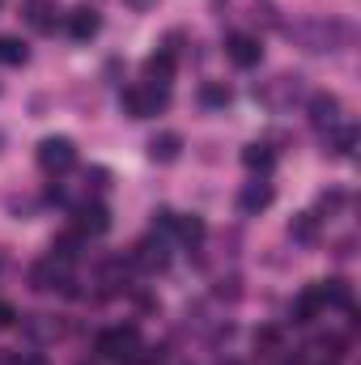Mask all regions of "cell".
Here are the masks:
<instances>
[{"label":"cell","instance_id":"6","mask_svg":"<svg viewBox=\"0 0 361 365\" xmlns=\"http://www.w3.org/2000/svg\"><path fill=\"white\" fill-rule=\"evenodd\" d=\"M272 200H276L272 182H268V179H251L243 191H238V212H247V217H260Z\"/></svg>","mask_w":361,"mask_h":365},{"label":"cell","instance_id":"5","mask_svg":"<svg viewBox=\"0 0 361 365\" xmlns=\"http://www.w3.org/2000/svg\"><path fill=\"white\" fill-rule=\"evenodd\" d=\"M30 284L39 289V293H51V289H64L68 284V264H60V259H39L34 268H30Z\"/></svg>","mask_w":361,"mask_h":365},{"label":"cell","instance_id":"2","mask_svg":"<svg viewBox=\"0 0 361 365\" xmlns=\"http://www.w3.org/2000/svg\"><path fill=\"white\" fill-rule=\"evenodd\" d=\"M136 353H141V331L136 327H106L98 336V357H106V361L128 365L136 361Z\"/></svg>","mask_w":361,"mask_h":365},{"label":"cell","instance_id":"24","mask_svg":"<svg viewBox=\"0 0 361 365\" xmlns=\"http://www.w3.org/2000/svg\"><path fill=\"white\" fill-rule=\"evenodd\" d=\"M17 365H47V361H43V357H21Z\"/></svg>","mask_w":361,"mask_h":365},{"label":"cell","instance_id":"10","mask_svg":"<svg viewBox=\"0 0 361 365\" xmlns=\"http://www.w3.org/2000/svg\"><path fill=\"white\" fill-rule=\"evenodd\" d=\"M132 259H136V268H145V272H162V268H166V247H162V238H141L136 251H132Z\"/></svg>","mask_w":361,"mask_h":365},{"label":"cell","instance_id":"17","mask_svg":"<svg viewBox=\"0 0 361 365\" xmlns=\"http://www.w3.org/2000/svg\"><path fill=\"white\" fill-rule=\"evenodd\" d=\"M289 238H293V242H315V238H319V217H315V212H298V217L289 221Z\"/></svg>","mask_w":361,"mask_h":365},{"label":"cell","instance_id":"23","mask_svg":"<svg viewBox=\"0 0 361 365\" xmlns=\"http://www.w3.org/2000/svg\"><path fill=\"white\" fill-rule=\"evenodd\" d=\"M13 319H17V314H13V306H9V302H0V327H13Z\"/></svg>","mask_w":361,"mask_h":365},{"label":"cell","instance_id":"7","mask_svg":"<svg viewBox=\"0 0 361 365\" xmlns=\"http://www.w3.org/2000/svg\"><path fill=\"white\" fill-rule=\"evenodd\" d=\"M73 230H77L81 238H86V234H106V230H111V212H106L102 204H81Z\"/></svg>","mask_w":361,"mask_h":365},{"label":"cell","instance_id":"12","mask_svg":"<svg viewBox=\"0 0 361 365\" xmlns=\"http://www.w3.org/2000/svg\"><path fill=\"white\" fill-rule=\"evenodd\" d=\"M145 77L158 81V86H166V81L175 77V51H171V47H158V51L145 60Z\"/></svg>","mask_w":361,"mask_h":365},{"label":"cell","instance_id":"4","mask_svg":"<svg viewBox=\"0 0 361 365\" xmlns=\"http://www.w3.org/2000/svg\"><path fill=\"white\" fill-rule=\"evenodd\" d=\"M225 56H230L234 68H255L264 60V47H260L255 34H230L225 38Z\"/></svg>","mask_w":361,"mask_h":365},{"label":"cell","instance_id":"8","mask_svg":"<svg viewBox=\"0 0 361 365\" xmlns=\"http://www.w3.org/2000/svg\"><path fill=\"white\" fill-rule=\"evenodd\" d=\"M306 110H310V123L332 128V123H336V115H340V98H336V93H327V90H319V93H310Z\"/></svg>","mask_w":361,"mask_h":365},{"label":"cell","instance_id":"11","mask_svg":"<svg viewBox=\"0 0 361 365\" xmlns=\"http://www.w3.org/2000/svg\"><path fill=\"white\" fill-rule=\"evenodd\" d=\"M98 30H102V17H98L93 9H86V4H81V9H68V34H73L77 43H90Z\"/></svg>","mask_w":361,"mask_h":365},{"label":"cell","instance_id":"21","mask_svg":"<svg viewBox=\"0 0 361 365\" xmlns=\"http://www.w3.org/2000/svg\"><path fill=\"white\" fill-rule=\"evenodd\" d=\"M47 13H51L47 4H30V21H34L39 30H51V17H47Z\"/></svg>","mask_w":361,"mask_h":365},{"label":"cell","instance_id":"26","mask_svg":"<svg viewBox=\"0 0 361 365\" xmlns=\"http://www.w3.org/2000/svg\"><path fill=\"white\" fill-rule=\"evenodd\" d=\"M0 149H4V132H0Z\"/></svg>","mask_w":361,"mask_h":365},{"label":"cell","instance_id":"27","mask_svg":"<svg viewBox=\"0 0 361 365\" xmlns=\"http://www.w3.org/2000/svg\"><path fill=\"white\" fill-rule=\"evenodd\" d=\"M221 365H238V361H221Z\"/></svg>","mask_w":361,"mask_h":365},{"label":"cell","instance_id":"13","mask_svg":"<svg viewBox=\"0 0 361 365\" xmlns=\"http://www.w3.org/2000/svg\"><path fill=\"white\" fill-rule=\"evenodd\" d=\"M323 314V293H319V284H310V289H302V297L293 302V323H315Z\"/></svg>","mask_w":361,"mask_h":365},{"label":"cell","instance_id":"1","mask_svg":"<svg viewBox=\"0 0 361 365\" xmlns=\"http://www.w3.org/2000/svg\"><path fill=\"white\" fill-rule=\"evenodd\" d=\"M119 106H123L132 119H153V115H162V110L171 106V90L158 86V81H149V86H132V90L119 93Z\"/></svg>","mask_w":361,"mask_h":365},{"label":"cell","instance_id":"20","mask_svg":"<svg viewBox=\"0 0 361 365\" xmlns=\"http://www.w3.org/2000/svg\"><path fill=\"white\" fill-rule=\"evenodd\" d=\"M175 234H179L187 247H200L204 242V221L200 217H175Z\"/></svg>","mask_w":361,"mask_h":365},{"label":"cell","instance_id":"22","mask_svg":"<svg viewBox=\"0 0 361 365\" xmlns=\"http://www.w3.org/2000/svg\"><path fill=\"white\" fill-rule=\"evenodd\" d=\"M276 340H280V331H276V327H264V331H255V349H276Z\"/></svg>","mask_w":361,"mask_h":365},{"label":"cell","instance_id":"9","mask_svg":"<svg viewBox=\"0 0 361 365\" xmlns=\"http://www.w3.org/2000/svg\"><path fill=\"white\" fill-rule=\"evenodd\" d=\"M179 153H183V136L179 132H158V136L149 140V162H158V166L179 162Z\"/></svg>","mask_w":361,"mask_h":365},{"label":"cell","instance_id":"18","mask_svg":"<svg viewBox=\"0 0 361 365\" xmlns=\"http://www.w3.org/2000/svg\"><path fill=\"white\" fill-rule=\"evenodd\" d=\"M243 162H247V170L268 175L272 166H276V153H272L268 145H247V149H243Z\"/></svg>","mask_w":361,"mask_h":365},{"label":"cell","instance_id":"25","mask_svg":"<svg viewBox=\"0 0 361 365\" xmlns=\"http://www.w3.org/2000/svg\"><path fill=\"white\" fill-rule=\"evenodd\" d=\"M132 4H136V9H149V4H153V0H132Z\"/></svg>","mask_w":361,"mask_h":365},{"label":"cell","instance_id":"14","mask_svg":"<svg viewBox=\"0 0 361 365\" xmlns=\"http://www.w3.org/2000/svg\"><path fill=\"white\" fill-rule=\"evenodd\" d=\"M26 60H30V47L17 34H0V64L4 68H21Z\"/></svg>","mask_w":361,"mask_h":365},{"label":"cell","instance_id":"15","mask_svg":"<svg viewBox=\"0 0 361 365\" xmlns=\"http://www.w3.org/2000/svg\"><path fill=\"white\" fill-rule=\"evenodd\" d=\"M230 102H234V93H230L225 81H204V86H200V106H208V110H225Z\"/></svg>","mask_w":361,"mask_h":365},{"label":"cell","instance_id":"19","mask_svg":"<svg viewBox=\"0 0 361 365\" xmlns=\"http://www.w3.org/2000/svg\"><path fill=\"white\" fill-rule=\"evenodd\" d=\"M319 293H323V306H340V310H349V306H353V293H349V284H345V280H323V284H319Z\"/></svg>","mask_w":361,"mask_h":365},{"label":"cell","instance_id":"3","mask_svg":"<svg viewBox=\"0 0 361 365\" xmlns=\"http://www.w3.org/2000/svg\"><path fill=\"white\" fill-rule=\"evenodd\" d=\"M39 166H43L47 175L73 170V166H77V145H73L68 136H47V140L39 145Z\"/></svg>","mask_w":361,"mask_h":365},{"label":"cell","instance_id":"16","mask_svg":"<svg viewBox=\"0 0 361 365\" xmlns=\"http://www.w3.org/2000/svg\"><path fill=\"white\" fill-rule=\"evenodd\" d=\"M327 149L336 153V158H353V149H357V128H332V136H327Z\"/></svg>","mask_w":361,"mask_h":365}]
</instances>
